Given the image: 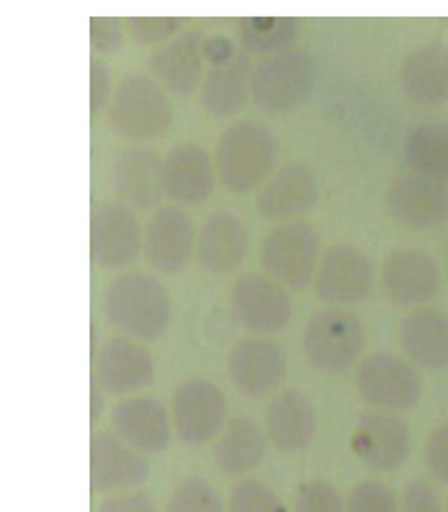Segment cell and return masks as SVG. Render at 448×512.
<instances>
[{
	"mask_svg": "<svg viewBox=\"0 0 448 512\" xmlns=\"http://www.w3.org/2000/svg\"><path fill=\"white\" fill-rule=\"evenodd\" d=\"M104 319L125 338L158 340L170 326V295L151 274L130 272L116 277L102 298Z\"/></svg>",
	"mask_w": 448,
	"mask_h": 512,
	"instance_id": "obj_1",
	"label": "cell"
},
{
	"mask_svg": "<svg viewBox=\"0 0 448 512\" xmlns=\"http://www.w3.org/2000/svg\"><path fill=\"white\" fill-rule=\"evenodd\" d=\"M279 140L265 123L239 121L224 128L215 144V170L227 192L243 194L262 187L276 173Z\"/></svg>",
	"mask_w": 448,
	"mask_h": 512,
	"instance_id": "obj_2",
	"label": "cell"
},
{
	"mask_svg": "<svg viewBox=\"0 0 448 512\" xmlns=\"http://www.w3.org/2000/svg\"><path fill=\"white\" fill-rule=\"evenodd\" d=\"M109 128L135 142L158 140L173 123V104L166 90L147 74H128L118 83L107 109Z\"/></svg>",
	"mask_w": 448,
	"mask_h": 512,
	"instance_id": "obj_3",
	"label": "cell"
},
{
	"mask_svg": "<svg viewBox=\"0 0 448 512\" xmlns=\"http://www.w3.org/2000/svg\"><path fill=\"white\" fill-rule=\"evenodd\" d=\"M366 347V328L357 314L340 307H321L309 317L302 350L316 371H347Z\"/></svg>",
	"mask_w": 448,
	"mask_h": 512,
	"instance_id": "obj_4",
	"label": "cell"
},
{
	"mask_svg": "<svg viewBox=\"0 0 448 512\" xmlns=\"http://www.w3.org/2000/svg\"><path fill=\"white\" fill-rule=\"evenodd\" d=\"M314 83V62L305 52L291 48L262 59L253 69L250 95L255 107L265 114H286L312 95Z\"/></svg>",
	"mask_w": 448,
	"mask_h": 512,
	"instance_id": "obj_5",
	"label": "cell"
},
{
	"mask_svg": "<svg viewBox=\"0 0 448 512\" xmlns=\"http://www.w3.org/2000/svg\"><path fill=\"white\" fill-rule=\"evenodd\" d=\"M321 262V234L312 222L295 220L276 225L260 246V265L274 281L305 288Z\"/></svg>",
	"mask_w": 448,
	"mask_h": 512,
	"instance_id": "obj_6",
	"label": "cell"
},
{
	"mask_svg": "<svg viewBox=\"0 0 448 512\" xmlns=\"http://www.w3.org/2000/svg\"><path fill=\"white\" fill-rule=\"evenodd\" d=\"M170 418L177 439L189 446H201L227 428V397L210 380L189 378L175 387Z\"/></svg>",
	"mask_w": 448,
	"mask_h": 512,
	"instance_id": "obj_7",
	"label": "cell"
},
{
	"mask_svg": "<svg viewBox=\"0 0 448 512\" xmlns=\"http://www.w3.org/2000/svg\"><path fill=\"white\" fill-rule=\"evenodd\" d=\"M144 251V232L133 208L102 201L90 215V258L97 267L121 269Z\"/></svg>",
	"mask_w": 448,
	"mask_h": 512,
	"instance_id": "obj_8",
	"label": "cell"
},
{
	"mask_svg": "<svg viewBox=\"0 0 448 512\" xmlns=\"http://www.w3.org/2000/svg\"><path fill=\"white\" fill-rule=\"evenodd\" d=\"M357 392L378 409L406 411L420 402L423 383L406 359L392 352H373L359 364Z\"/></svg>",
	"mask_w": 448,
	"mask_h": 512,
	"instance_id": "obj_9",
	"label": "cell"
},
{
	"mask_svg": "<svg viewBox=\"0 0 448 512\" xmlns=\"http://www.w3.org/2000/svg\"><path fill=\"white\" fill-rule=\"evenodd\" d=\"M288 357L281 343L272 338H241L227 357L229 380L243 397L262 399L272 395L286 378Z\"/></svg>",
	"mask_w": 448,
	"mask_h": 512,
	"instance_id": "obj_10",
	"label": "cell"
},
{
	"mask_svg": "<svg viewBox=\"0 0 448 512\" xmlns=\"http://www.w3.org/2000/svg\"><path fill=\"white\" fill-rule=\"evenodd\" d=\"M232 314L250 333H276L291 324L293 300L279 281L262 274H243L232 288Z\"/></svg>",
	"mask_w": 448,
	"mask_h": 512,
	"instance_id": "obj_11",
	"label": "cell"
},
{
	"mask_svg": "<svg viewBox=\"0 0 448 512\" xmlns=\"http://www.w3.org/2000/svg\"><path fill=\"white\" fill-rule=\"evenodd\" d=\"M373 291V267L354 244H335L321 255L314 277L316 298L333 305H359Z\"/></svg>",
	"mask_w": 448,
	"mask_h": 512,
	"instance_id": "obj_12",
	"label": "cell"
},
{
	"mask_svg": "<svg viewBox=\"0 0 448 512\" xmlns=\"http://www.w3.org/2000/svg\"><path fill=\"white\" fill-rule=\"evenodd\" d=\"M319 201V180L302 161H288L255 194V208L269 222H295Z\"/></svg>",
	"mask_w": 448,
	"mask_h": 512,
	"instance_id": "obj_13",
	"label": "cell"
},
{
	"mask_svg": "<svg viewBox=\"0 0 448 512\" xmlns=\"http://www.w3.org/2000/svg\"><path fill=\"white\" fill-rule=\"evenodd\" d=\"M151 465L142 451L123 442L114 430H97L90 437V487L95 494L130 489L147 482Z\"/></svg>",
	"mask_w": 448,
	"mask_h": 512,
	"instance_id": "obj_14",
	"label": "cell"
},
{
	"mask_svg": "<svg viewBox=\"0 0 448 512\" xmlns=\"http://www.w3.org/2000/svg\"><path fill=\"white\" fill-rule=\"evenodd\" d=\"M352 449L366 468L394 472L411 454V428L404 418L392 413H364L352 435Z\"/></svg>",
	"mask_w": 448,
	"mask_h": 512,
	"instance_id": "obj_15",
	"label": "cell"
},
{
	"mask_svg": "<svg viewBox=\"0 0 448 512\" xmlns=\"http://www.w3.org/2000/svg\"><path fill=\"white\" fill-rule=\"evenodd\" d=\"M196 246L194 220L180 206H161L144 227V258L158 272L175 274L189 265Z\"/></svg>",
	"mask_w": 448,
	"mask_h": 512,
	"instance_id": "obj_16",
	"label": "cell"
},
{
	"mask_svg": "<svg viewBox=\"0 0 448 512\" xmlns=\"http://www.w3.org/2000/svg\"><path fill=\"white\" fill-rule=\"evenodd\" d=\"M439 267L420 248H397L382 262V293L399 307L423 305L439 291Z\"/></svg>",
	"mask_w": 448,
	"mask_h": 512,
	"instance_id": "obj_17",
	"label": "cell"
},
{
	"mask_svg": "<svg viewBox=\"0 0 448 512\" xmlns=\"http://www.w3.org/2000/svg\"><path fill=\"white\" fill-rule=\"evenodd\" d=\"M156 366L149 350L133 338L114 336L97 350L92 380L109 395H130L154 383Z\"/></svg>",
	"mask_w": 448,
	"mask_h": 512,
	"instance_id": "obj_18",
	"label": "cell"
},
{
	"mask_svg": "<svg viewBox=\"0 0 448 512\" xmlns=\"http://www.w3.org/2000/svg\"><path fill=\"white\" fill-rule=\"evenodd\" d=\"M215 187V166L208 149L182 142L163 156V192L177 206H203Z\"/></svg>",
	"mask_w": 448,
	"mask_h": 512,
	"instance_id": "obj_19",
	"label": "cell"
},
{
	"mask_svg": "<svg viewBox=\"0 0 448 512\" xmlns=\"http://www.w3.org/2000/svg\"><path fill=\"white\" fill-rule=\"evenodd\" d=\"M111 187L116 201L128 208L151 210L163 192V159L151 147H125L111 166Z\"/></svg>",
	"mask_w": 448,
	"mask_h": 512,
	"instance_id": "obj_20",
	"label": "cell"
},
{
	"mask_svg": "<svg viewBox=\"0 0 448 512\" xmlns=\"http://www.w3.org/2000/svg\"><path fill=\"white\" fill-rule=\"evenodd\" d=\"M111 428L142 454H161L173 439V418L156 397L121 399L111 411Z\"/></svg>",
	"mask_w": 448,
	"mask_h": 512,
	"instance_id": "obj_21",
	"label": "cell"
},
{
	"mask_svg": "<svg viewBox=\"0 0 448 512\" xmlns=\"http://www.w3.org/2000/svg\"><path fill=\"white\" fill-rule=\"evenodd\" d=\"M387 210L408 229H432L448 220L446 182L420 175H401L387 192Z\"/></svg>",
	"mask_w": 448,
	"mask_h": 512,
	"instance_id": "obj_22",
	"label": "cell"
},
{
	"mask_svg": "<svg viewBox=\"0 0 448 512\" xmlns=\"http://www.w3.org/2000/svg\"><path fill=\"white\" fill-rule=\"evenodd\" d=\"M250 248L248 227L229 210H213L196 236V260L210 274H232L243 265Z\"/></svg>",
	"mask_w": 448,
	"mask_h": 512,
	"instance_id": "obj_23",
	"label": "cell"
},
{
	"mask_svg": "<svg viewBox=\"0 0 448 512\" xmlns=\"http://www.w3.org/2000/svg\"><path fill=\"white\" fill-rule=\"evenodd\" d=\"M203 48L206 36L201 29L182 31L163 48L151 52L149 69L163 88L170 93L187 97L199 88L203 76Z\"/></svg>",
	"mask_w": 448,
	"mask_h": 512,
	"instance_id": "obj_24",
	"label": "cell"
},
{
	"mask_svg": "<svg viewBox=\"0 0 448 512\" xmlns=\"http://www.w3.org/2000/svg\"><path fill=\"white\" fill-rule=\"evenodd\" d=\"M265 432L281 454H300L316 435L314 402L302 390H283L267 406Z\"/></svg>",
	"mask_w": 448,
	"mask_h": 512,
	"instance_id": "obj_25",
	"label": "cell"
},
{
	"mask_svg": "<svg viewBox=\"0 0 448 512\" xmlns=\"http://www.w3.org/2000/svg\"><path fill=\"white\" fill-rule=\"evenodd\" d=\"M401 88L418 104L448 100V45L432 41L413 48L401 62Z\"/></svg>",
	"mask_w": 448,
	"mask_h": 512,
	"instance_id": "obj_26",
	"label": "cell"
},
{
	"mask_svg": "<svg viewBox=\"0 0 448 512\" xmlns=\"http://www.w3.org/2000/svg\"><path fill=\"white\" fill-rule=\"evenodd\" d=\"M267 454V435L250 418L229 420L213 446L215 468L227 477H243L258 470Z\"/></svg>",
	"mask_w": 448,
	"mask_h": 512,
	"instance_id": "obj_27",
	"label": "cell"
},
{
	"mask_svg": "<svg viewBox=\"0 0 448 512\" xmlns=\"http://www.w3.org/2000/svg\"><path fill=\"white\" fill-rule=\"evenodd\" d=\"M399 340L404 352L425 369L448 366V314L432 307L415 310L401 321Z\"/></svg>",
	"mask_w": 448,
	"mask_h": 512,
	"instance_id": "obj_28",
	"label": "cell"
},
{
	"mask_svg": "<svg viewBox=\"0 0 448 512\" xmlns=\"http://www.w3.org/2000/svg\"><path fill=\"white\" fill-rule=\"evenodd\" d=\"M250 57L246 52L236 55L224 64H213L201 83V104L213 116H232L243 109L250 95Z\"/></svg>",
	"mask_w": 448,
	"mask_h": 512,
	"instance_id": "obj_29",
	"label": "cell"
},
{
	"mask_svg": "<svg viewBox=\"0 0 448 512\" xmlns=\"http://www.w3.org/2000/svg\"><path fill=\"white\" fill-rule=\"evenodd\" d=\"M404 161L413 175L448 180V123L427 121L415 126L404 142Z\"/></svg>",
	"mask_w": 448,
	"mask_h": 512,
	"instance_id": "obj_30",
	"label": "cell"
},
{
	"mask_svg": "<svg viewBox=\"0 0 448 512\" xmlns=\"http://www.w3.org/2000/svg\"><path fill=\"white\" fill-rule=\"evenodd\" d=\"M239 41L255 55H279L291 50L300 34V19L295 17H241L236 22Z\"/></svg>",
	"mask_w": 448,
	"mask_h": 512,
	"instance_id": "obj_31",
	"label": "cell"
},
{
	"mask_svg": "<svg viewBox=\"0 0 448 512\" xmlns=\"http://www.w3.org/2000/svg\"><path fill=\"white\" fill-rule=\"evenodd\" d=\"M166 512H224L220 494L206 477L189 475L175 484Z\"/></svg>",
	"mask_w": 448,
	"mask_h": 512,
	"instance_id": "obj_32",
	"label": "cell"
},
{
	"mask_svg": "<svg viewBox=\"0 0 448 512\" xmlns=\"http://www.w3.org/2000/svg\"><path fill=\"white\" fill-rule=\"evenodd\" d=\"M229 512H288L272 487L260 479H241L229 491Z\"/></svg>",
	"mask_w": 448,
	"mask_h": 512,
	"instance_id": "obj_33",
	"label": "cell"
},
{
	"mask_svg": "<svg viewBox=\"0 0 448 512\" xmlns=\"http://www.w3.org/2000/svg\"><path fill=\"white\" fill-rule=\"evenodd\" d=\"M347 512H399V501L390 487L375 479L354 484L347 498Z\"/></svg>",
	"mask_w": 448,
	"mask_h": 512,
	"instance_id": "obj_34",
	"label": "cell"
},
{
	"mask_svg": "<svg viewBox=\"0 0 448 512\" xmlns=\"http://www.w3.org/2000/svg\"><path fill=\"white\" fill-rule=\"evenodd\" d=\"M293 512H347V505L333 484L314 479L300 489Z\"/></svg>",
	"mask_w": 448,
	"mask_h": 512,
	"instance_id": "obj_35",
	"label": "cell"
},
{
	"mask_svg": "<svg viewBox=\"0 0 448 512\" xmlns=\"http://www.w3.org/2000/svg\"><path fill=\"white\" fill-rule=\"evenodd\" d=\"M182 22L175 17H128L125 31L142 45H161L180 31ZM180 36V34H177Z\"/></svg>",
	"mask_w": 448,
	"mask_h": 512,
	"instance_id": "obj_36",
	"label": "cell"
},
{
	"mask_svg": "<svg viewBox=\"0 0 448 512\" xmlns=\"http://www.w3.org/2000/svg\"><path fill=\"white\" fill-rule=\"evenodd\" d=\"M111 71L102 57L90 59V116L97 118L111 104Z\"/></svg>",
	"mask_w": 448,
	"mask_h": 512,
	"instance_id": "obj_37",
	"label": "cell"
},
{
	"mask_svg": "<svg viewBox=\"0 0 448 512\" xmlns=\"http://www.w3.org/2000/svg\"><path fill=\"white\" fill-rule=\"evenodd\" d=\"M425 465L434 479L448 484V423L430 432L425 444Z\"/></svg>",
	"mask_w": 448,
	"mask_h": 512,
	"instance_id": "obj_38",
	"label": "cell"
},
{
	"mask_svg": "<svg viewBox=\"0 0 448 512\" xmlns=\"http://www.w3.org/2000/svg\"><path fill=\"white\" fill-rule=\"evenodd\" d=\"M90 45L95 52L111 55L123 45L121 22L114 17H92L90 19Z\"/></svg>",
	"mask_w": 448,
	"mask_h": 512,
	"instance_id": "obj_39",
	"label": "cell"
},
{
	"mask_svg": "<svg viewBox=\"0 0 448 512\" xmlns=\"http://www.w3.org/2000/svg\"><path fill=\"white\" fill-rule=\"evenodd\" d=\"M404 512H441L439 494L425 479H413L404 491Z\"/></svg>",
	"mask_w": 448,
	"mask_h": 512,
	"instance_id": "obj_40",
	"label": "cell"
},
{
	"mask_svg": "<svg viewBox=\"0 0 448 512\" xmlns=\"http://www.w3.org/2000/svg\"><path fill=\"white\" fill-rule=\"evenodd\" d=\"M97 512H156V503L147 491H123V494L109 496Z\"/></svg>",
	"mask_w": 448,
	"mask_h": 512,
	"instance_id": "obj_41",
	"label": "cell"
},
{
	"mask_svg": "<svg viewBox=\"0 0 448 512\" xmlns=\"http://www.w3.org/2000/svg\"><path fill=\"white\" fill-rule=\"evenodd\" d=\"M203 55H206L213 64H224L236 55V50H234V45L227 41V38H215V41L206 43V48H203Z\"/></svg>",
	"mask_w": 448,
	"mask_h": 512,
	"instance_id": "obj_42",
	"label": "cell"
},
{
	"mask_svg": "<svg viewBox=\"0 0 448 512\" xmlns=\"http://www.w3.org/2000/svg\"><path fill=\"white\" fill-rule=\"evenodd\" d=\"M104 413V390L100 387V383L97 380H92L90 385V420L92 425L97 423V420L102 418Z\"/></svg>",
	"mask_w": 448,
	"mask_h": 512,
	"instance_id": "obj_43",
	"label": "cell"
},
{
	"mask_svg": "<svg viewBox=\"0 0 448 512\" xmlns=\"http://www.w3.org/2000/svg\"><path fill=\"white\" fill-rule=\"evenodd\" d=\"M446 258H448V248H446Z\"/></svg>",
	"mask_w": 448,
	"mask_h": 512,
	"instance_id": "obj_44",
	"label": "cell"
},
{
	"mask_svg": "<svg viewBox=\"0 0 448 512\" xmlns=\"http://www.w3.org/2000/svg\"><path fill=\"white\" fill-rule=\"evenodd\" d=\"M446 512H448V508H446Z\"/></svg>",
	"mask_w": 448,
	"mask_h": 512,
	"instance_id": "obj_45",
	"label": "cell"
}]
</instances>
